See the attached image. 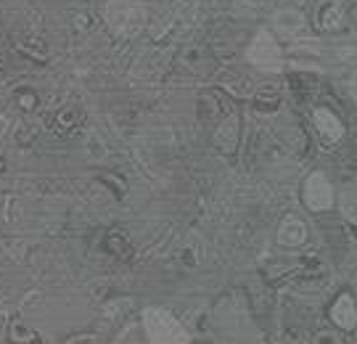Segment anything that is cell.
I'll use <instances>...</instances> for the list:
<instances>
[{
    "label": "cell",
    "mask_w": 357,
    "mask_h": 344,
    "mask_svg": "<svg viewBox=\"0 0 357 344\" xmlns=\"http://www.w3.org/2000/svg\"><path fill=\"white\" fill-rule=\"evenodd\" d=\"M146 331L151 336V344H185L188 336L178 320L165 310H149L146 313Z\"/></svg>",
    "instance_id": "1"
},
{
    "label": "cell",
    "mask_w": 357,
    "mask_h": 344,
    "mask_svg": "<svg viewBox=\"0 0 357 344\" xmlns=\"http://www.w3.org/2000/svg\"><path fill=\"white\" fill-rule=\"evenodd\" d=\"M302 196H305V204L310 212H326L333 207V186L323 172H312L305 180Z\"/></svg>",
    "instance_id": "2"
},
{
    "label": "cell",
    "mask_w": 357,
    "mask_h": 344,
    "mask_svg": "<svg viewBox=\"0 0 357 344\" xmlns=\"http://www.w3.org/2000/svg\"><path fill=\"white\" fill-rule=\"evenodd\" d=\"M312 128H315L320 143L326 149H331V146H336L339 140L344 138V122L328 106H315V112H312Z\"/></svg>",
    "instance_id": "3"
},
{
    "label": "cell",
    "mask_w": 357,
    "mask_h": 344,
    "mask_svg": "<svg viewBox=\"0 0 357 344\" xmlns=\"http://www.w3.org/2000/svg\"><path fill=\"white\" fill-rule=\"evenodd\" d=\"M249 59H252V64L262 66V69H281L283 51L268 32H259L257 40L252 43V48H249Z\"/></svg>",
    "instance_id": "4"
},
{
    "label": "cell",
    "mask_w": 357,
    "mask_h": 344,
    "mask_svg": "<svg viewBox=\"0 0 357 344\" xmlns=\"http://www.w3.org/2000/svg\"><path fill=\"white\" fill-rule=\"evenodd\" d=\"M310 239V228L299 215H286L278 225V244L286 249H299Z\"/></svg>",
    "instance_id": "5"
},
{
    "label": "cell",
    "mask_w": 357,
    "mask_h": 344,
    "mask_svg": "<svg viewBox=\"0 0 357 344\" xmlns=\"http://www.w3.org/2000/svg\"><path fill=\"white\" fill-rule=\"evenodd\" d=\"M331 320H333V326L342 329V331H355L357 329V302L352 299V294L336 297V302L331 305Z\"/></svg>",
    "instance_id": "6"
},
{
    "label": "cell",
    "mask_w": 357,
    "mask_h": 344,
    "mask_svg": "<svg viewBox=\"0 0 357 344\" xmlns=\"http://www.w3.org/2000/svg\"><path fill=\"white\" fill-rule=\"evenodd\" d=\"M275 29L286 38H299L307 29L305 13L299 8H283V11L275 13Z\"/></svg>",
    "instance_id": "7"
},
{
    "label": "cell",
    "mask_w": 357,
    "mask_h": 344,
    "mask_svg": "<svg viewBox=\"0 0 357 344\" xmlns=\"http://www.w3.org/2000/svg\"><path fill=\"white\" fill-rule=\"evenodd\" d=\"M315 22L323 32H336L342 22H344V8L336 3V0H326L318 6V13H315Z\"/></svg>",
    "instance_id": "8"
},
{
    "label": "cell",
    "mask_w": 357,
    "mask_h": 344,
    "mask_svg": "<svg viewBox=\"0 0 357 344\" xmlns=\"http://www.w3.org/2000/svg\"><path fill=\"white\" fill-rule=\"evenodd\" d=\"M85 119V114L77 106H61L56 114L51 117V128L56 133H72L75 128H79V122Z\"/></svg>",
    "instance_id": "9"
},
{
    "label": "cell",
    "mask_w": 357,
    "mask_h": 344,
    "mask_svg": "<svg viewBox=\"0 0 357 344\" xmlns=\"http://www.w3.org/2000/svg\"><path fill=\"white\" fill-rule=\"evenodd\" d=\"M215 143L222 149V151H233L238 146V119L236 117H225L222 125L217 130Z\"/></svg>",
    "instance_id": "10"
},
{
    "label": "cell",
    "mask_w": 357,
    "mask_h": 344,
    "mask_svg": "<svg viewBox=\"0 0 357 344\" xmlns=\"http://www.w3.org/2000/svg\"><path fill=\"white\" fill-rule=\"evenodd\" d=\"M13 103L24 112V114H32L40 106V96L35 88H16L13 90Z\"/></svg>",
    "instance_id": "11"
},
{
    "label": "cell",
    "mask_w": 357,
    "mask_h": 344,
    "mask_svg": "<svg viewBox=\"0 0 357 344\" xmlns=\"http://www.w3.org/2000/svg\"><path fill=\"white\" fill-rule=\"evenodd\" d=\"M103 249L112 252L114 257H119V260H130V257H132V246H130L119 233H109V236L103 239Z\"/></svg>",
    "instance_id": "12"
},
{
    "label": "cell",
    "mask_w": 357,
    "mask_h": 344,
    "mask_svg": "<svg viewBox=\"0 0 357 344\" xmlns=\"http://www.w3.org/2000/svg\"><path fill=\"white\" fill-rule=\"evenodd\" d=\"M8 342L11 344H40V336L32 329H26L24 323L13 320L11 329H8Z\"/></svg>",
    "instance_id": "13"
},
{
    "label": "cell",
    "mask_w": 357,
    "mask_h": 344,
    "mask_svg": "<svg viewBox=\"0 0 357 344\" xmlns=\"http://www.w3.org/2000/svg\"><path fill=\"white\" fill-rule=\"evenodd\" d=\"M19 51L22 53H26V56H32V59H45V48H43V45H40L38 40H22V43H19Z\"/></svg>",
    "instance_id": "14"
},
{
    "label": "cell",
    "mask_w": 357,
    "mask_h": 344,
    "mask_svg": "<svg viewBox=\"0 0 357 344\" xmlns=\"http://www.w3.org/2000/svg\"><path fill=\"white\" fill-rule=\"evenodd\" d=\"M342 209H344V215L352 220L357 225V196H352V193H347L344 202H342Z\"/></svg>",
    "instance_id": "15"
},
{
    "label": "cell",
    "mask_w": 357,
    "mask_h": 344,
    "mask_svg": "<svg viewBox=\"0 0 357 344\" xmlns=\"http://www.w3.org/2000/svg\"><path fill=\"white\" fill-rule=\"evenodd\" d=\"M333 56L339 59V61H349V59H357V48H349V45H339Z\"/></svg>",
    "instance_id": "16"
},
{
    "label": "cell",
    "mask_w": 357,
    "mask_h": 344,
    "mask_svg": "<svg viewBox=\"0 0 357 344\" xmlns=\"http://www.w3.org/2000/svg\"><path fill=\"white\" fill-rule=\"evenodd\" d=\"M315 344H342V339L333 336V334H320L318 339H315Z\"/></svg>",
    "instance_id": "17"
},
{
    "label": "cell",
    "mask_w": 357,
    "mask_h": 344,
    "mask_svg": "<svg viewBox=\"0 0 357 344\" xmlns=\"http://www.w3.org/2000/svg\"><path fill=\"white\" fill-rule=\"evenodd\" d=\"M349 93L355 96V101H357V72L352 77H349Z\"/></svg>",
    "instance_id": "18"
},
{
    "label": "cell",
    "mask_w": 357,
    "mask_h": 344,
    "mask_svg": "<svg viewBox=\"0 0 357 344\" xmlns=\"http://www.w3.org/2000/svg\"><path fill=\"white\" fill-rule=\"evenodd\" d=\"M355 27H357V8H355Z\"/></svg>",
    "instance_id": "19"
}]
</instances>
